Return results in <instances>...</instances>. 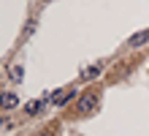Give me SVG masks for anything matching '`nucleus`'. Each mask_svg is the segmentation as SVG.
I'll return each mask as SVG.
<instances>
[{
    "label": "nucleus",
    "instance_id": "obj_1",
    "mask_svg": "<svg viewBox=\"0 0 149 136\" xmlns=\"http://www.w3.org/2000/svg\"><path fill=\"white\" fill-rule=\"evenodd\" d=\"M100 104V93L98 90H84L81 95H79V101H76V114H92L95 109H98Z\"/></svg>",
    "mask_w": 149,
    "mask_h": 136
},
{
    "label": "nucleus",
    "instance_id": "obj_2",
    "mask_svg": "<svg viewBox=\"0 0 149 136\" xmlns=\"http://www.w3.org/2000/svg\"><path fill=\"white\" fill-rule=\"evenodd\" d=\"M73 95H76V90H73V87H63L60 93H54V95H52V104H54V106H65Z\"/></svg>",
    "mask_w": 149,
    "mask_h": 136
},
{
    "label": "nucleus",
    "instance_id": "obj_3",
    "mask_svg": "<svg viewBox=\"0 0 149 136\" xmlns=\"http://www.w3.org/2000/svg\"><path fill=\"white\" fill-rule=\"evenodd\" d=\"M16 106H19V98L14 93H0V109H3V112H11Z\"/></svg>",
    "mask_w": 149,
    "mask_h": 136
},
{
    "label": "nucleus",
    "instance_id": "obj_4",
    "mask_svg": "<svg viewBox=\"0 0 149 136\" xmlns=\"http://www.w3.org/2000/svg\"><path fill=\"white\" fill-rule=\"evenodd\" d=\"M144 44H149V30H141V33H136V35L127 38V47L130 49H138V47H144Z\"/></svg>",
    "mask_w": 149,
    "mask_h": 136
},
{
    "label": "nucleus",
    "instance_id": "obj_5",
    "mask_svg": "<svg viewBox=\"0 0 149 136\" xmlns=\"http://www.w3.org/2000/svg\"><path fill=\"white\" fill-rule=\"evenodd\" d=\"M100 71H103L100 66H90V68H84V71H81V79H84V82H90V79H95V76H100Z\"/></svg>",
    "mask_w": 149,
    "mask_h": 136
},
{
    "label": "nucleus",
    "instance_id": "obj_6",
    "mask_svg": "<svg viewBox=\"0 0 149 136\" xmlns=\"http://www.w3.org/2000/svg\"><path fill=\"white\" fill-rule=\"evenodd\" d=\"M24 109H27V114H38L41 109H43V101H30Z\"/></svg>",
    "mask_w": 149,
    "mask_h": 136
},
{
    "label": "nucleus",
    "instance_id": "obj_7",
    "mask_svg": "<svg viewBox=\"0 0 149 136\" xmlns=\"http://www.w3.org/2000/svg\"><path fill=\"white\" fill-rule=\"evenodd\" d=\"M8 74H11V79H14V82H22L24 71H22V66H11V71H8Z\"/></svg>",
    "mask_w": 149,
    "mask_h": 136
},
{
    "label": "nucleus",
    "instance_id": "obj_8",
    "mask_svg": "<svg viewBox=\"0 0 149 136\" xmlns=\"http://www.w3.org/2000/svg\"><path fill=\"white\" fill-rule=\"evenodd\" d=\"M38 136H57V125H49V128H41Z\"/></svg>",
    "mask_w": 149,
    "mask_h": 136
}]
</instances>
